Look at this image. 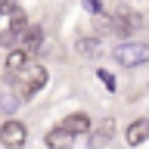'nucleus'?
I'll use <instances>...</instances> for the list:
<instances>
[{"label":"nucleus","instance_id":"nucleus-1","mask_svg":"<svg viewBox=\"0 0 149 149\" xmlns=\"http://www.w3.org/2000/svg\"><path fill=\"white\" fill-rule=\"evenodd\" d=\"M112 59L118 65H124V68H137V65L149 62V44H143V40H124V44H118L112 50Z\"/></svg>","mask_w":149,"mask_h":149},{"label":"nucleus","instance_id":"nucleus-2","mask_svg":"<svg viewBox=\"0 0 149 149\" xmlns=\"http://www.w3.org/2000/svg\"><path fill=\"white\" fill-rule=\"evenodd\" d=\"M47 84V68L44 65H31V68H25V72H19V96L22 100H28V96H34L40 87Z\"/></svg>","mask_w":149,"mask_h":149},{"label":"nucleus","instance_id":"nucleus-3","mask_svg":"<svg viewBox=\"0 0 149 149\" xmlns=\"http://www.w3.org/2000/svg\"><path fill=\"white\" fill-rule=\"evenodd\" d=\"M0 140H3L6 149H22L25 140H28V127L22 121H6V124L0 127Z\"/></svg>","mask_w":149,"mask_h":149},{"label":"nucleus","instance_id":"nucleus-4","mask_svg":"<svg viewBox=\"0 0 149 149\" xmlns=\"http://www.w3.org/2000/svg\"><path fill=\"white\" fill-rule=\"evenodd\" d=\"M112 137H115V121L102 118L100 124H96V130H90V149H102Z\"/></svg>","mask_w":149,"mask_h":149},{"label":"nucleus","instance_id":"nucleus-5","mask_svg":"<svg viewBox=\"0 0 149 149\" xmlns=\"http://www.w3.org/2000/svg\"><path fill=\"white\" fill-rule=\"evenodd\" d=\"M40 44H44V28L31 25L25 34H22V44H19V50H25V53L31 56V53H37V50H40Z\"/></svg>","mask_w":149,"mask_h":149},{"label":"nucleus","instance_id":"nucleus-6","mask_svg":"<svg viewBox=\"0 0 149 149\" xmlns=\"http://www.w3.org/2000/svg\"><path fill=\"white\" fill-rule=\"evenodd\" d=\"M124 137H127L130 146L146 143V140H149V121H146V118H137L134 124H127V134H124Z\"/></svg>","mask_w":149,"mask_h":149},{"label":"nucleus","instance_id":"nucleus-7","mask_svg":"<svg viewBox=\"0 0 149 149\" xmlns=\"http://www.w3.org/2000/svg\"><path fill=\"white\" fill-rule=\"evenodd\" d=\"M62 127L72 134V137H78V134H90V118L84 115V112H74V115H68V118L62 121Z\"/></svg>","mask_w":149,"mask_h":149},{"label":"nucleus","instance_id":"nucleus-8","mask_svg":"<svg viewBox=\"0 0 149 149\" xmlns=\"http://www.w3.org/2000/svg\"><path fill=\"white\" fill-rule=\"evenodd\" d=\"M72 143H74V137L65 127H53L47 134V149H72Z\"/></svg>","mask_w":149,"mask_h":149},{"label":"nucleus","instance_id":"nucleus-9","mask_svg":"<svg viewBox=\"0 0 149 149\" xmlns=\"http://www.w3.org/2000/svg\"><path fill=\"white\" fill-rule=\"evenodd\" d=\"M74 50L81 56H87V59H93V56H100V37H78Z\"/></svg>","mask_w":149,"mask_h":149},{"label":"nucleus","instance_id":"nucleus-10","mask_svg":"<svg viewBox=\"0 0 149 149\" xmlns=\"http://www.w3.org/2000/svg\"><path fill=\"white\" fill-rule=\"evenodd\" d=\"M25 62H28L25 50H13V53L6 56V68H9V72H25Z\"/></svg>","mask_w":149,"mask_h":149},{"label":"nucleus","instance_id":"nucleus-11","mask_svg":"<svg viewBox=\"0 0 149 149\" xmlns=\"http://www.w3.org/2000/svg\"><path fill=\"white\" fill-rule=\"evenodd\" d=\"M28 28H31V25H28L25 13H22V9H16V13L9 16V31H16V34H25Z\"/></svg>","mask_w":149,"mask_h":149},{"label":"nucleus","instance_id":"nucleus-12","mask_svg":"<svg viewBox=\"0 0 149 149\" xmlns=\"http://www.w3.org/2000/svg\"><path fill=\"white\" fill-rule=\"evenodd\" d=\"M0 109L13 112V109H16V96H13V93H0Z\"/></svg>","mask_w":149,"mask_h":149},{"label":"nucleus","instance_id":"nucleus-13","mask_svg":"<svg viewBox=\"0 0 149 149\" xmlns=\"http://www.w3.org/2000/svg\"><path fill=\"white\" fill-rule=\"evenodd\" d=\"M0 13H9V16H13V13H16V3H13V0H0Z\"/></svg>","mask_w":149,"mask_h":149},{"label":"nucleus","instance_id":"nucleus-14","mask_svg":"<svg viewBox=\"0 0 149 149\" xmlns=\"http://www.w3.org/2000/svg\"><path fill=\"white\" fill-rule=\"evenodd\" d=\"M87 13H100V0H81Z\"/></svg>","mask_w":149,"mask_h":149},{"label":"nucleus","instance_id":"nucleus-15","mask_svg":"<svg viewBox=\"0 0 149 149\" xmlns=\"http://www.w3.org/2000/svg\"><path fill=\"white\" fill-rule=\"evenodd\" d=\"M0 127H3V124H0Z\"/></svg>","mask_w":149,"mask_h":149}]
</instances>
